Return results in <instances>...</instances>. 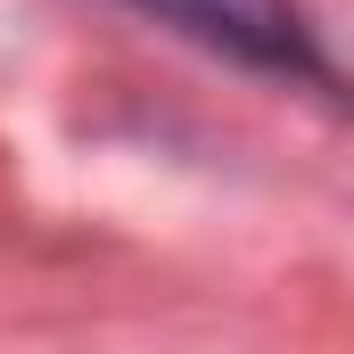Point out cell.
<instances>
[{"instance_id":"cell-1","label":"cell","mask_w":354,"mask_h":354,"mask_svg":"<svg viewBox=\"0 0 354 354\" xmlns=\"http://www.w3.org/2000/svg\"><path fill=\"white\" fill-rule=\"evenodd\" d=\"M149 17L181 25L189 41L239 58V66H264V75H330L322 66V41L305 25V0H132Z\"/></svg>"}]
</instances>
